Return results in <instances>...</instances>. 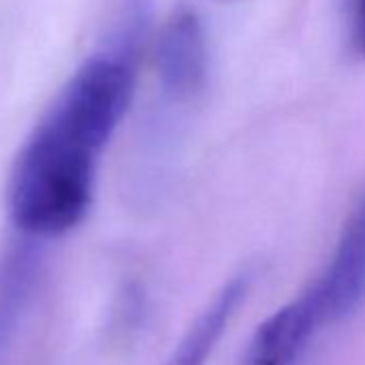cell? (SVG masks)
<instances>
[{
  "label": "cell",
  "mask_w": 365,
  "mask_h": 365,
  "mask_svg": "<svg viewBox=\"0 0 365 365\" xmlns=\"http://www.w3.org/2000/svg\"><path fill=\"white\" fill-rule=\"evenodd\" d=\"M150 0H123L103 43L73 71L18 150L7 211L35 241L78 228L95 200L101 157L135 93Z\"/></svg>",
  "instance_id": "obj_1"
},
{
  "label": "cell",
  "mask_w": 365,
  "mask_h": 365,
  "mask_svg": "<svg viewBox=\"0 0 365 365\" xmlns=\"http://www.w3.org/2000/svg\"><path fill=\"white\" fill-rule=\"evenodd\" d=\"M365 301V192L352 205L333 254L314 284L275 309V320L290 341L307 348L331 324L352 316Z\"/></svg>",
  "instance_id": "obj_2"
},
{
  "label": "cell",
  "mask_w": 365,
  "mask_h": 365,
  "mask_svg": "<svg viewBox=\"0 0 365 365\" xmlns=\"http://www.w3.org/2000/svg\"><path fill=\"white\" fill-rule=\"evenodd\" d=\"M41 241L20 237L0 256V365H24L46 290Z\"/></svg>",
  "instance_id": "obj_3"
},
{
  "label": "cell",
  "mask_w": 365,
  "mask_h": 365,
  "mask_svg": "<svg viewBox=\"0 0 365 365\" xmlns=\"http://www.w3.org/2000/svg\"><path fill=\"white\" fill-rule=\"evenodd\" d=\"M161 95L176 106L200 99L209 84V37L200 14L176 7L157 31L153 52Z\"/></svg>",
  "instance_id": "obj_4"
},
{
  "label": "cell",
  "mask_w": 365,
  "mask_h": 365,
  "mask_svg": "<svg viewBox=\"0 0 365 365\" xmlns=\"http://www.w3.org/2000/svg\"><path fill=\"white\" fill-rule=\"evenodd\" d=\"M247 292L250 273H239L228 279L185 329L161 365H207Z\"/></svg>",
  "instance_id": "obj_5"
},
{
  "label": "cell",
  "mask_w": 365,
  "mask_h": 365,
  "mask_svg": "<svg viewBox=\"0 0 365 365\" xmlns=\"http://www.w3.org/2000/svg\"><path fill=\"white\" fill-rule=\"evenodd\" d=\"M348 46L354 58L365 61V0H348Z\"/></svg>",
  "instance_id": "obj_6"
},
{
  "label": "cell",
  "mask_w": 365,
  "mask_h": 365,
  "mask_svg": "<svg viewBox=\"0 0 365 365\" xmlns=\"http://www.w3.org/2000/svg\"><path fill=\"white\" fill-rule=\"evenodd\" d=\"M217 3H230V0H217Z\"/></svg>",
  "instance_id": "obj_7"
}]
</instances>
